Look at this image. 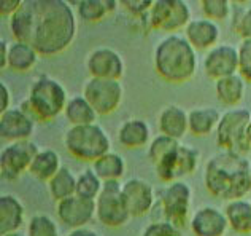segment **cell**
<instances>
[{"label":"cell","instance_id":"14","mask_svg":"<svg viewBox=\"0 0 251 236\" xmlns=\"http://www.w3.org/2000/svg\"><path fill=\"white\" fill-rule=\"evenodd\" d=\"M86 69L92 78L121 80V77L124 75V61L116 50L99 47L92 50L86 58Z\"/></svg>","mask_w":251,"mask_h":236},{"label":"cell","instance_id":"15","mask_svg":"<svg viewBox=\"0 0 251 236\" xmlns=\"http://www.w3.org/2000/svg\"><path fill=\"white\" fill-rule=\"evenodd\" d=\"M123 196L130 217H143L156 206V196L151 183L140 177H132L123 182Z\"/></svg>","mask_w":251,"mask_h":236},{"label":"cell","instance_id":"46","mask_svg":"<svg viewBox=\"0 0 251 236\" xmlns=\"http://www.w3.org/2000/svg\"><path fill=\"white\" fill-rule=\"evenodd\" d=\"M250 174H251V171H250Z\"/></svg>","mask_w":251,"mask_h":236},{"label":"cell","instance_id":"31","mask_svg":"<svg viewBox=\"0 0 251 236\" xmlns=\"http://www.w3.org/2000/svg\"><path fill=\"white\" fill-rule=\"evenodd\" d=\"M94 173L100 177L102 182L110 180H120L126 173V161L124 158L116 152H108L102 158L94 161Z\"/></svg>","mask_w":251,"mask_h":236},{"label":"cell","instance_id":"17","mask_svg":"<svg viewBox=\"0 0 251 236\" xmlns=\"http://www.w3.org/2000/svg\"><path fill=\"white\" fill-rule=\"evenodd\" d=\"M34 129L35 121L30 120L19 107H11L6 112L0 114V137H2V141H6L8 144L30 141Z\"/></svg>","mask_w":251,"mask_h":236},{"label":"cell","instance_id":"8","mask_svg":"<svg viewBox=\"0 0 251 236\" xmlns=\"http://www.w3.org/2000/svg\"><path fill=\"white\" fill-rule=\"evenodd\" d=\"M96 219L110 228H120L129 222L130 214L124 201L123 183L120 180L103 182L102 192L96 198Z\"/></svg>","mask_w":251,"mask_h":236},{"label":"cell","instance_id":"25","mask_svg":"<svg viewBox=\"0 0 251 236\" xmlns=\"http://www.w3.org/2000/svg\"><path fill=\"white\" fill-rule=\"evenodd\" d=\"M224 214L232 232L239 235L251 233V201L245 198L229 201L224 206Z\"/></svg>","mask_w":251,"mask_h":236},{"label":"cell","instance_id":"5","mask_svg":"<svg viewBox=\"0 0 251 236\" xmlns=\"http://www.w3.org/2000/svg\"><path fill=\"white\" fill-rule=\"evenodd\" d=\"M64 146L76 160L94 163L110 152L111 141L97 123L70 126L64 134Z\"/></svg>","mask_w":251,"mask_h":236},{"label":"cell","instance_id":"12","mask_svg":"<svg viewBox=\"0 0 251 236\" xmlns=\"http://www.w3.org/2000/svg\"><path fill=\"white\" fill-rule=\"evenodd\" d=\"M40 148L32 141H19L6 144L0 152V176L3 180H16L29 171Z\"/></svg>","mask_w":251,"mask_h":236},{"label":"cell","instance_id":"35","mask_svg":"<svg viewBox=\"0 0 251 236\" xmlns=\"http://www.w3.org/2000/svg\"><path fill=\"white\" fill-rule=\"evenodd\" d=\"M178 141L172 139V137H167L164 134L156 136L153 141L150 142V147H148V158L151 160L153 165H156L157 161L161 158H164L169 152H172L176 146H178Z\"/></svg>","mask_w":251,"mask_h":236},{"label":"cell","instance_id":"41","mask_svg":"<svg viewBox=\"0 0 251 236\" xmlns=\"http://www.w3.org/2000/svg\"><path fill=\"white\" fill-rule=\"evenodd\" d=\"M10 104H11L10 89H8V87H6L5 83H0V114H3L8 109H11Z\"/></svg>","mask_w":251,"mask_h":236},{"label":"cell","instance_id":"2","mask_svg":"<svg viewBox=\"0 0 251 236\" xmlns=\"http://www.w3.org/2000/svg\"><path fill=\"white\" fill-rule=\"evenodd\" d=\"M251 165L245 155L221 152L211 156L205 165L203 183L215 198L234 201L245 198L251 192Z\"/></svg>","mask_w":251,"mask_h":236},{"label":"cell","instance_id":"40","mask_svg":"<svg viewBox=\"0 0 251 236\" xmlns=\"http://www.w3.org/2000/svg\"><path fill=\"white\" fill-rule=\"evenodd\" d=\"M23 2L24 0H2L0 2V15H2V18L10 19L19 11V8L23 6Z\"/></svg>","mask_w":251,"mask_h":236},{"label":"cell","instance_id":"21","mask_svg":"<svg viewBox=\"0 0 251 236\" xmlns=\"http://www.w3.org/2000/svg\"><path fill=\"white\" fill-rule=\"evenodd\" d=\"M25 211L23 203L13 195L0 196V235L19 232L24 224Z\"/></svg>","mask_w":251,"mask_h":236},{"label":"cell","instance_id":"26","mask_svg":"<svg viewBox=\"0 0 251 236\" xmlns=\"http://www.w3.org/2000/svg\"><path fill=\"white\" fill-rule=\"evenodd\" d=\"M221 114L215 107H199L188 112L189 133L197 137L208 136L215 133L220 123Z\"/></svg>","mask_w":251,"mask_h":236},{"label":"cell","instance_id":"16","mask_svg":"<svg viewBox=\"0 0 251 236\" xmlns=\"http://www.w3.org/2000/svg\"><path fill=\"white\" fill-rule=\"evenodd\" d=\"M56 214L59 222H62L65 227L72 228V230L84 228L96 217V201L74 195L57 203Z\"/></svg>","mask_w":251,"mask_h":236},{"label":"cell","instance_id":"38","mask_svg":"<svg viewBox=\"0 0 251 236\" xmlns=\"http://www.w3.org/2000/svg\"><path fill=\"white\" fill-rule=\"evenodd\" d=\"M239 74L245 78V82L251 83V40H242L239 47Z\"/></svg>","mask_w":251,"mask_h":236},{"label":"cell","instance_id":"3","mask_svg":"<svg viewBox=\"0 0 251 236\" xmlns=\"http://www.w3.org/2000/svg\"><path fill=\"white\" fill-rule=\"evenodd\" d=\"M153 62L156 74L169 83L189 82L199 64L197 50L180 34H169L156 45Z\"/></svg>","mask_w":251,"mask_h":236},{"label":"cell","instance_id":"44","mask_svg":"<svg viewBox=\"0 0 251 236\" xmlns=\"http://www.w3.org/2000/svg\"><path fill=\"white\" fill-rule=\"evenodd\" d=\"M3 236H27V235H24V233H21V232H13V233L3 235Z\"/></svg>","mask_w":251,"mask_h":236},{"label":"cell","instance_id":"22","mask_svg":"<svg viewBox=\"0 0 251 236\" xmlns=\"http://www.w3.org/2000/svg\"><path fill=\"white\" fill-rule=\"evenodd\" d=\"M151 131L148 123L140 118H129L118 129V141L126 148H140L148 146Z\"/></svg>","mask_w":251,"mask_h":236},{"label":"cell","instance_id":"23","mask_svg":"<svg viewBox=\"0 0 251 236\" xmlns=\"http://www.w3.org/2000/svg\"><path fill=\"white\" fill-rule=\"evenodd\" d=\"M215 94L216 99L223 106L227 107H237L242 102L245 96V78L240 74L229 75L226 78L215 82Z\"/></svg>","mask_w":251,"mask_h":236},{"label":"cell","instance_id":"4","mask_svg":"<svg viewBox=\"0 0 251 236\" xmlns=\"http://www.w3.org/2000/svg\"><path fill=\"white\" fill-rule=\"evenodd\" d=\"M67 102V91L61 82L50 75H40L32 83L29 96L21 102L19 109L35 123L52 121L56 117L64 114Z\"/></svg>","mask_w":251,"mask_h":236},{"label":"cell","instance_id":"28","mask_svg":"<svg viewBox=\"0 0 251 236\" xmlns=\"http://www.w3.org/2000/svg\"><path fill=\"white\" fill-rule=\"evenodd\" d=\"M64 115L72 126H83V124H92L97 120V112L92 109L91 104L86 101V97L74 96L69 97L67 107L64 110Z\"/></svg>","mask_w":251,"mask_h":236},{"label":"cell","instance_id":"36","mask_svg":"<svg viewBox=\"0 0 251 236\" xmlns=\"http://www.w3.org/2000/svg\"><path fill=\"white\" fill-rule=\"evenodd\" d=\"M232 29L242 40H251V6L237 11L232 19Z\"/></svg>","mask_w":251,"mask_h":236},{"label":"cell","instance_id":"32","mask_svg":"<svg viewBox=\"0 0 251 236\" xmlns=\"http://www.w3.org/2000/svg\"><path fill=\"white\" fill-rule=\"evenodd\" d=\"M102 187H103V182L100 180L94 169H84V171L78 176L76 179V195L78 196H83V198H88V200H94L102 192Z\"/></svg>","mask_w":251,"mask_h":236},{"label":"cell","instance_id":"20","mask_svg":"<svg viewBox=\"0 0 251 236\" xmlns=\"http://www.w3.org/2000/svg\"><path fill=\"white\" fill-rule=\"evenodd\" d=\"M157 128H159L161 134L180 141L181 137H184V134L189 133L188 114L176 104L166 106L157 117Z\"/></svg>","mask_w":251,"mask_h":236},{"label":"cell","instance_id":"10","mask_svg":"<svg viewBox=\"0 0 251 236\" xmlns=\"http://www.w3.org/2000/svg\"><path fill=\"white\" fill-rule=\"evenodd\" d=\"M83 96L97 112V115H110L121 106L124 88L120 80L91 77L83 87Z\"/></svg>","mask_w":251,"mask_h":236},{"label":"cell","instance_id":"43","mask_svg":"<svg viewBox=\"0 0 251 236\" xmlns=\"http://www.w3.org/2000/svg\"><path fill=\"white\" fill-rule=\"evenodd\" d=\"M0 48H2V69H5L6 67V53H8V45L2 40L0 42Z\"/></svg>","mask_w":251,"mask_h":236},{"label":"cell","instance_id":"34","mask_svg":"<svg viewBox=\"0 0 251 236\" xmlns=\"http://www.w3.org/2000/svg\"><path fill=\"white\" fill-rule=\"evenodd\" d=\"M201 10L203 18L211 19V21H224L230 15L232 3L229 0H201Z\"/></svg>","mask_w":251,"mask_h":236},{"label":"cell","instance_id":"39","mask_svg":"<svg viewBox=\"0 0 251 236\" xmlns=\"http://www.w3.org/2000/svg\"><path fill=\"white\" fill-rule=\"evenodd\" d=\"M154 2L151 0H121L120 5L124 10H127L132 16H145L148 15L151 6H153Z\"/></svg>","mask_w":251,"mask_h":236},{"label":"cell","instance_id":"30","mask_svg":"<svg viewBox=\"0 0 251 236\" xmlns=\"http://www.w3.org/2000/svg\"><path fill=\"white\" fill-rule=\"evenodd\" d=\"M120 2L115 0H81L76 3V15L84 23H99L116 10Z\"/></svg>","mask_w":251,"mask_h":236},{"label":"cell","instance_id":"13","mask_svg":"<svg viewBox=\"0 0 251 236\" xmlns=\"http://www.w3.org/2000/svg\"><path fill=\"white\" fill-rule=\"evenodd\" d=\"M239 48L229 43H218L216 47L207 51L203 58V70L211 80H221L229 75L239 74Z\"/></svg>","mask_w":251,"mask_h":236},{"label":"cell","instance_id":"6","mask_svg":"<svg viewBox=\"0 0 251 236\" xmlns=\"http://www.w3.org/2000/svg\"><path fill=\"white\" fill-rule=\"evenodd\" d=\"M251 112L248 109L234 107L221 114L220 123L215 131L216 146L223 152H235L245 155L251 150L248 139V124Z\"/></svg>","mask_w":251,"mask_h":236},{"label":"cell","instance_id":"37","mask_svg":"<svg viewBox=\"0 0 251 236\" xmlns=\"http://www.w3.org/2000/svg\"><path fill=\"white\" fill-rule=\"evenodd\" d=\"M142 236H181V230H178L169 222L154 220L145 228Z\"/></svg>","mask_w":251,"mask_h":236},{"label":"cell","instance_id":"33","mask_svg":"<svg viewBox=\"0 0 251 236\" xmlns=\"http://www.w3.org/2000/svg\"><path fill=\"white\" fill-rule=\"evenodd\" d=\"M27 236H59V228L50 215L35 214L27 225Z\"/></svg>","mask_w":251,"mask_h":236},{"label":"cell","instance_id":"42","mask_svg":"<svg viewBox=\"0 0 251 236\" xmlns=\"http://www.w3.org/2000/svg\"><path fill=\"white\" fill-rule=\"evenodd\" d=\"M67 236H100L96 230H91V228L84 227V228H76V230H72Z\"/></svg>","mask_w":251,"mask_h":236},{"label":"cell","instance_id":"11","mask_svg":"<svg viewBox=\"0 0 251 236\" xmlns=\"http://www.w3.org/2000/svg\"><path fill=\"white\" fill-rule=\"evenodd\" d=\"M191 19V10L183 0H156L148 13V24L151 29L170 34L184 29Z\"/></svg>","mask_w":251,"mask_h":236},{"label":"cell","instance_id":"18","mask_svg":"<svg viewBox=\"0 0 251 236\" xmlns=\"http://www.w3.org/2000/svg\"><path fill=\"white\" fill-rule=\"evenodd\" d=\"M189 227L196 236H223L227 230L224 211L216 206H202L191 217Z\"/></svg>","mask_w":251,"mask_h":236},{"label":"cell","instance_id":"24","mask_svg":"<svg viewBox=\"0 0 251 236\" xmlns=\"http://www.w3.org/2000/svg\"><path fill=\"white\" fill-rule=\"evenodd\" d=\"M37 50L29 43L24 42H11L8 45V53H6V69L13 72H29L34 69L38 61Z\"/></svg>","mask_w":251,"mask_h":236},{"label":"cell","instance_id":"45","mask_svg":"<svg viewBox=\"0 0 251 236\" xmlns=\"http://www.w3.org/2000/svg\"><path fill=\"white\" fill-rule=\"evenodd\" d=\"M248 139H250V146H251V121L248 124Z\"/></svg>","mask_w":251,"mask_h":236},{"label":"cell","instance_id":"1","mask_svg":"<svg viewBox=\"0 0 251 236\" xmlns=\"http://www.w3.org/2000/svg\"><path fill=\"white\" fill-rule=\"evenodd\" d=\"M8 26L16 42L29 43L40 56L50 58L74 43L76 13L65 0H24Z\"/></svg>","mask_w":251,"mask_h":236},{"label":"cell","instance_id":"19","mask_svg":"<svg viewBox=\"0 0 251 236\" xmlns=\"http://www.w3.org/2000/svg\"><path fill=\"white\" fill-rule=\"evenodd\" d=\"M220 26L207 18H194L184 28V37L197 51H208L220 40Z\"/></svg>","mask_w":251,"mask_h":236},{"label":"cell","instance_id":"27","mask_svg":"<svg viewBox=\"0 0 251 236\" xmlns=\"http://www.w3.org/2000/svg\"><path fill=\"white\" fill-rule=\"evenodd\" d=\"M61 168L62 165H61V156H59V153L56 150L45 148L37 153L35 160L32 161V165H30L29 173L34 177H37L38 180L50 182L52 177L59 173Z\"/></svg>","mask_w":251,"mask_h":236},{"label":"cell","instance_id":"9","mask_svg":"<svg viewBox=\"0 0 251 236\" xmlns=\"http://www.w3.org/2000/svg\"><path fill=\"white\" fill-rule=\"evenodd\" d=\"M197 165H199V150L178 144L172 152L156 163L154 171L161 182L172 183L184 176L193 174Z\"/></svg>","mask_w":251,"mask_h":236},{"label":"cell","instance_id":"7","mask_svg":"<svg viewBox=\"0 0 251 236\" xmlns=\"http://www.w3.org/2000/svg\"><path fill=\"white\" fill-rule=\"evenodd\" d=\"M191 187L186 182L176 180L167 183L164 187L156 201V209H159L161 220L169 222L178 230L186 227L191 219H189V209H191Z\"/></svg>","mask_w":251,"mask_h":236},{"label":"cell","instance_id":"29","mask_svg":"<svg viewBox=\"0 0 251 236\" xmlns=\"http://www.w3.org/2000/svg\"><path fill=\"white\" fill-rule=\"evenodd\" d=\"M76 179L78 176H75L70 168L62 166L59 173L48 182L50 196L59 203L76 195Z\"/></svg>","mask_w":251,"mask_h":236}]
</instances>
